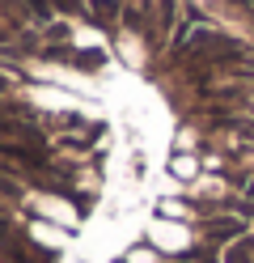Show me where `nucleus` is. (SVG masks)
<instances>
[{
	"mask_svg": "<svg viewBox=\"0 0 254 263\" xmlns=\"http://www.w3.org/2000/svg\"><path fill=\"white\" fill-rule=\"evenodd\" d=\"M89 17L102 22V26H110L119 17V0H89Z\"/></svg>",
	"mask_w": 254,
	"mask_h": 263,
	"instance_id": "1",
	"label": "nucleus"
},
{
	"mask_svg": "<svg viewBox=\"0 0 254 263\" xmlns=\"http://www.w3.org/2000/svg\"><path fill=\"white\" fill-rule=\"evenodd\" d=\"M208 234H212V238H233V234H242V221H237V217H225V221H208Z\"/></svg>",
	"mask_w": 254,
	"mask_h": 263,
	"instance_id": "2",
	"label": "nucleus"
},
{
	"mask_svg": "<svg viewBox=\"0 0 254 263\" xmlns=\"http://www.w3.org/2000/svg\"><path fill=\"white\" fill-rule=\"evenodd\" d=\"M250 246H254L250 238H246V242H237V246H233V251L225 255V263H246V259H250Z\"/></svg>",
	"mask_w": 254,
	"mask_h": 263,
	"instance_id": "3",
	"label": "nucleus"
},
{
	"mask_svg": "<svg viewBox=\"0 0 254 263\" xmlns=\"http://www.w3.org/2000/svg\"><path fill=\"white\" fill-rule=\"evenodd\" d=\"M26 13H30L34 22H47V17H51V9H47V0H26Z\"/></svg>",
	"mask_w": 254,
	"mask_h": 263,
	"instance_id": "4",
	"label": "nucleus"
},
{
	"mask_svg": "<svg viewBox=\"0 0 254 263\" xmlns=\"http://www.w3.org/2000/svg\"><path fill=\"white\" fill-rule=\"evenodd\" d=\"M102 60H106L102 51H81V55H76V64H85V68H93V64H102Z\"/></svg>",
	"mask_w": 254,
	"mask_h": 263,
	"instance_id": "5",
	"label": "nucleus"
}]
</instances>
